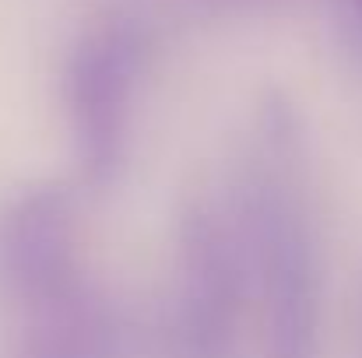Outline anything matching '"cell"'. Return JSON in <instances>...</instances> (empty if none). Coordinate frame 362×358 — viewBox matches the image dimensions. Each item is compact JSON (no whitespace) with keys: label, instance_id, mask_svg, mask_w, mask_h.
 I'll list each match as a JSON object with an SVG mask.
<instances>
[{"label":"cell","instance_id":"cell-1","mask_svg":"<svg viewBox=\"0 0 362 358\" xmlns=\"http://www.w3.org/2000/svg\"><path fill=\"white\" fill-rule=\"evenodd\" d=\"M127 74H130V49L120 35H99L81 49L74 64L78 113L81 119H88V130L99 141V148L110 137L113 119L120 117Z\"/></svg>","mask_w":362,"mask_h":358}]
</instances>
